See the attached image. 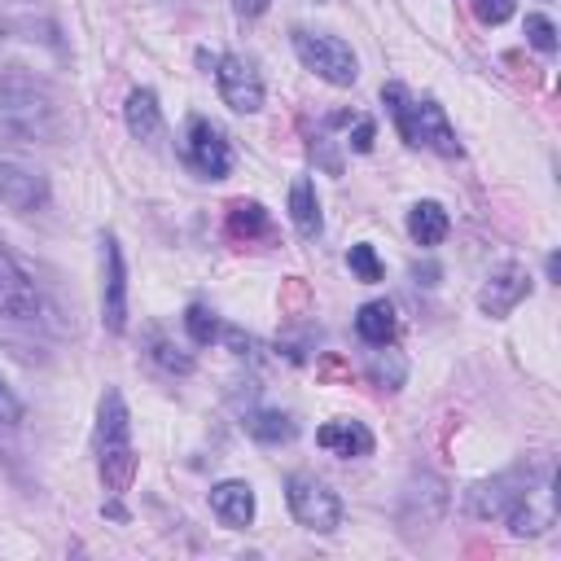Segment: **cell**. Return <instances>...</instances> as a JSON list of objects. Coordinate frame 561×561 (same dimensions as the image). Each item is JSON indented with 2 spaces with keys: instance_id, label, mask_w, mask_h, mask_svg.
<instances>
[{
  "instance_id": "obj_10",
  "label": "cell",
  "mask_w": 561,
  "mask_h": 561,
  "mask_svg": "<svg viewBox=\"0 0 561 561\" xmlns=\"http://www.w3.org/2000/svg\"><path fill=\"white\" fill-rule=\"evenodd\" d=\"M215 88H219V101L232 110V114H259L263 110V79L259 70L237 57V53H224L215 57Z\"/></svg>"
},
{
  "instance_id": "obj_8",
  "label": "cell",
  "mask_w": 561,
  "mask_h": 561,
  "mask_svg": "<svg viewBox=\"0 0 561 561\" xmlns=\"http://www.w3.org/2000/svg\"><path fill=\"white\" fill-rule=\"evenodd\" d=\"M101 324L114 337L127 333V263L114 232H101Z\"/></svg>"
},
{
  "instance_id": "obj_6",
  "label": "cell",
  "mask_w": 561,
  "mask_h": 561,
  "mask_svg": "<svg viewBox=\"0 0 561 561\" xmlns=\"http://www.w3.org/2000/svg\"><path fill=\"white\" fill-rule=\"evenodd\" d=\"M535 473H539V465H517V469H504V473H495L486 482H473L465 491V513L478 517V522H504Z\"/></svg>"
},
{
  "instance_id": "obj_9",
  "label": "cell",
  "mask_w": 561,
  "mask_h": 561,
  "mask_svg": "<svg viewBox=\"0 0 561 561\" xmlns=\"http://www.w3.org/2000/svg\"><path fill=\"white\" fill-rule=\"evenodd\" d=\"M552 522H557V504H552V469L539 465V473L526 482V491H522L517 504L508 508L504 526H508L517 539H535V535H543Z\"/></svg>"
},
{
  "instance_id": "obj_20",
  "label": "cell",
  "mask_w": 561,
  "mask_h": 561,
  "mask_svg": "<svg viewBox=\"0 0 561 561\" xmlns=\"http://www.w3.org/2000/svg\"><path fill=\"white\" fill-rule=\"evenodd\" d=\"M289 224L298 228V237H320V228H324V219H320V197H316V184L307 180V175H298L294 184H289Z\"/></svg>"
},
{
  "instance_id": "obj_11",
  "label": "cell",
  "mask_w": 561,
  "mask_h": 561,
  "mask_svg": "<svg viewBox=\"0 0 561 561\" xmlns=\"http://www.w3.org/2000/svg\"><path fill=\"white\" fill-rule=\"evenodd\" d=\"M530 298V272L522 267V263H500L486 280H482V289H478V311L482 316H491V320H504L517 302H526Z\"/></svg>"
},
{
  "instance_id": "obj_12",
  "label": "cell",
  "mask_w": 561,
  "mask_h": 561,
  "mask_svg": "<svg viewBox=\"0 0 561 561\" xmlns=\"http://www.w3.org/2000/svg\"><path fill=\"white\" fill-rule=\"evenodd\" d=\"M0 202L9 206V210H35V206H44L48 202V180L39 175V171H31V167H22V162H9V158H0Z\"/></svg>"
},
{
  "instance_id": "obj_5",
  "label": "cell",
  "mask_w": 561,
  "mask_h": 561,
  "mask_svg": "<svg viewBox=\"0 0 561 561\" xmlns=\"http://www.w3.org/2000/svg\"><path fill=\"white\" fill-rule=\"evenodd\" d=\"M285 504H289L294 522L302 530H311V535H333L342 526V500H337V491L324 478L307 473V469H298V473L285 478Z\"/></svg>"
},
{
  "instance_id": "obj_24",
  "label": "cell",
  "mask_w": 561,
  "mask_h": 561,
  "mask_svg": "<svg viewBox=\"0 0 561 561\" xmlns=\"http://www.w3.org/2000/svg\"><path fill=\"white\" fill-rule=\"evenodd\" d=\"M184 329H188L193 346H210L219 337V320H215V311L206 302H188L184 307Z\"/></svg>"
},
{
  "instance_id": "obj_21",
  "label": "cell",
  "mask_w": 561,
  "mask_h": 561,
  "mask_svg": "<svg viewBox=\"0 0 561 561\" xmlns=\"http://www.w3.org/2000/svg\"><path fill=\"white\" fill-rule=\"evenodd\" d=\"M145 351H149V359H153V368H162V373H171V377H188L193 373V351H184L167 329H149L145 333Z\"/></svg>"
},
{
  "instance_id": "obj_13",
  "label": "cell",
  "mask_w": 561,
  "mask_h": 561,
  "mask_svg": "<svg viewBox=\"0 0 561 561\" xmlns=\"http://www.w3.org/2000/svg\"><path fill=\"white\" fill-rule=\"evenodd\" d=\"M254 508H259V500H254V486L245 478H224L210 486V513L219 517V526L245 530L254 522Z\"/></svg>"
},
{
  "instance_id": "obj_22",
  "label": "cell",
  "mask_w": 561,
  "mask_h": 561,
  "mask_svg": "<svg viewBox=\"0 0 561 561\" xmlns=\"http://www.w3.org/2000/svg\"><path fill=\"white\" fill-rule=\"evenodd\" d=\"M245 430H250L259 443H289V438L298 434L294 416H289V412H276V408H259V412H250V416H245Z\"/></svg>"
},
{
  "instance_id": "obj_29",
  "label": "cell",
  "mask_w": 561,
  "mask_h": 561,
  "mask_svg": "<svg viewBox=\"0 0 561 561\" xmlns=\"http://www.w3.org/2000/svg\"><path fill=\"white\" fill-rule=\"evenodd\" d=\"M267 9H272V0H232V13L245 18V22H250V18H263Z\"/></svg>"
},
{
  "instance_id": "obj_15",
  "label": "cell",
  "mask_w": 561,
  "mask_h": 561,
  "mask_svg": "<svg viewBox=\"0 0 561 561\" xmlns=\"http://www.w3.org/2000/svg\"><path fill=\"white\" fill-rule=\"evenodd\" d=\"M316 447H324L329 456H342V460H359V456H373V430L355 416H333L316 430Z\"/></svg>"
},
{
  "instance_id": "obj_19",
  "label": "cell",
  "mask_w": 561,
  "mask_h": 561,
  "mask_svg": "<svg viewBox=\"0 0 561 561\" xmlns=\"http://www.w3.org/2000/svg\"><path fill=\"white\" fill-rule=\"evenodd\" d=\"M228 237L232 241H259V237H272V215L263 210V202L254 197H237L228 202Z\"/></svg>"
},
{
  "instance_id": "obj_7",
  "label": "cell",
  "mask_w": 561,
  "mask_h": 561,
  "mask_svg": "<svg viewBox=\"0 0 561 561\" xmlns=\"http://www.w3.org/2000/svg\"><path fill=\"white\" fill-rule=\"evenodd\" d=\"M184 162L202 180H224L232 171V149L206 114H188V123H184Z\"/></svg>"
},
{
  "instance_id": "obj_16",
  "label": "cell",
  "mask_w": 561,
  "mask_h": 561,
  "mask_svg": "<svg viewBox=\"0 0 561 561\" xmlns=\"http://www.w3.org/2000/svg\"><path fill=\"white\" fill-rule=\"evenodd\" d=\"M123 123L127 131L140 140V145H153L162 136V105H158V92L153 88H131L127 92V105H123Z\"/></svg>"
},
{
  "instance_id": "obj_4",
  "label": "cell",
  "mask_w": 561,
  "mask_h": 561,
  "mask_svg": "<svg viewBox=\"0 0 561 561\" xmlns=\"http://www.w3.org/2000/svg\"><path fill=\"white\" fill-rule=\"evenodd\" d=\"M289 39H294L298 61H302L316 79H324V83H333V88H351V83L359 79V57H355V48H351L346 39H337V35H329V31H307V26H298Z\"/></svg>"
},
{
  "instance_id": "obj_1",
  "label": "cell",
  "mask_w": 561,
  "mask_h": 561,
  "mask_svg": "<svg viewBox=\"0 0 561 561\" xmlns=\"http://www.w3.org/2000/svg\"><path fill=\"white\" fill-rule=\"evenodd\" d=\"M92 447H96V478H101L105 495L123 500L136 482V447H131V412H127V399L118 386L101 390Z\"/></svg>"
},
{
  "instance_id": "obj_27",
  "label": "cell",
  "mask_w": 561,
  "mask_h": 561,
  "mask_svg": "<svg viewBox=\"0 0 561 561\" xmlns=\"http://www.w3.org/2000/svg\"><path fill=\"white\" fill-rule=\"evenodd\" d=\"M351 136H346V145L355 149V153H368L373 149V140H377V123L368 118V114H351Z\"/></svg>"
},
{
  "instance_id": "obj_3",
  "label": "cell",
  "mask_w": 561,
  "mask_h": 561,
  "mask_svg": "<svg viewBox=\"0 0 561 561\" xmlns=\"http://www.w3.org/2000/svg\"><path fill=\"white\" fill-rule=\"evenodd\" d=\"M0 136L22 140V145H48L61 136V114L53 96L39 83L26 79H4L0 83Z\"/></svg>"
},
{
  "instance_id": "obj_25",
  "label": "cell",
  "mask_w": 561,
  "mask_h": 561,
  "mask_svg": "<svg viewBox=\"0 0 561 561\" xmlns=\"http://www.w3.org/2000/svg\"><path fill=\"white\" fill-rule=\"evenodd\" d=\"M526 44L539 53H557V26L543 13H526Z\"/></svg>"
},
{
  "instance_id": "obj_18",
  "label": "cell",
  "mask_w": 561,
  "mask_h": 561,
  "mask_svg": "<svg viewBox=\"0 0 561 561\" xmlns=\"http://www.w3.org/2000/svg\"><path fill=\"white\" fill-rule=\"evenodd\" d=\"M447 232H451V219H447L443 202H434V197L412 202V210H408V237H412L421 250L443 245V241H447Z\"/></svg>"
},
{
  "instance_id": "obj_28",
  "label": "cell",
  "mask_w": 561,
  "mask_h": 561,
  "mask_svg": "<svg viewBox=\"0 0 561 561\" xmlns=\"http://www.w3.org/2000/svg\"><path fill=\"white\" fill-rule=\"evenodd\" d=\"M22 421V403H18V394L9 390V381L0 377V425L9 430V425H18Z\"/></svg>"
},
{
  "instance_id": "obj_2",
  "label": "cell",
  "mask_w": 561,
  "mask_h": 561,
  "mask_svg": "<svg viewBox=\"0 0 561 561\" xmlns=\"http://www.w3.org/2000/svg\"><path fill=\"white\" fill-rule=\"evenodd\" d=\"M381 101L399 127V136L416 149H434L443 158H456L460 153V140H456V127L447 123V110L434 101V96H412L403 83H386L381 88Z\"/></svg>"
},
{
  "instance_id": "obj_23",
  "label": "cell",
  "mask_w": 561,
  "mask_h": 561,
  "mask_svg": "<svg viewBox=\"0 0 561 561\" xmlns=\"http://www.w3.org/2000/svg\"><path fill=\"white\" fill-rule=\"evenodd\" d=\"M346 267H351V276L364 280V285H377V280L386 276V263L377 259V245H368V241H355V245L346 250Z\"/></svg>"
},
{
  "instance_id": "obj_17",
  "label": "cell",
  "mask_w": 561,
  "mask_h": 561,
  "mask_svg": "<svg viewBox=\"0 0 561 561\" xmlns=\"http://www.w3.org/2000/svg\"><path fill=\"white\" fill-rule=\"evenodd\" d=\"M355 333H359V342H368V346H394V337H399V311H394V302H390V298L364 302V307L355 311Z\"/></svg>"
},
{
  "instance_id": "obj_14",
  "label": "cell",
  "mask_w": 561,
  "mask_h": 561,
  "mask_svg": "<svg viewBox=\"0 0 561 561\" xmlns=\"http://www.w3.org/2000/svg\"><path fill=\"white\" fill-rule=\"evenodd\" d=\"M0 316L4 320H35L39 316V289L31 285V276L0 254Z\"/></svg>"
},
{
  "instance_id": "obj_30",
  "label": "cell",
  "mask_w": 561,
  "mask_h": 561,
  "mask_svg": "<svg viewBox=\"0 0 561 561\" xmlns=\"http://www.w3.org/2000/svg\"><path fill=\"white\" fill-rule=\"evenodd\" d=\"M0 44H4V26H0Z\"/></svg>"
},
{
  "instance_id": "obj_26",
  "label": "cell",
  "mask_w": 561,
  "mask_h": 561,
  "mask_svg": "<svg viewBox=\"0 0 561 561\" xmlns=\"http://www.w3.org/2000/svg\"><path fill=\"white\" fill-rule=\"evenodd\" d=\"M469 9H473V18L482 26H500V22H508L517 13V0H469Z\"/></svg>"
}]
</instances>
